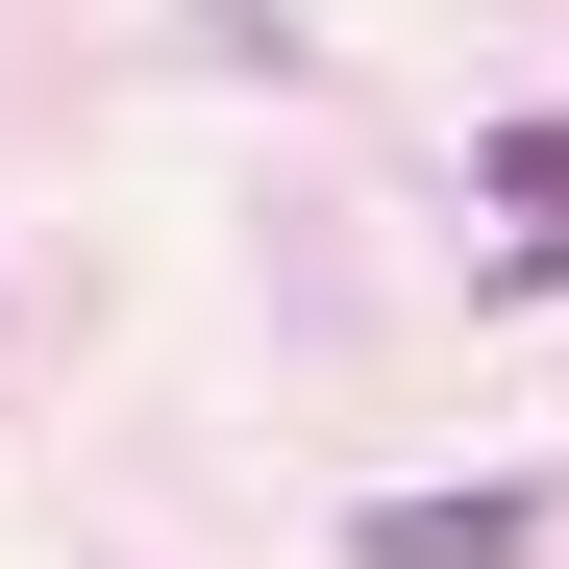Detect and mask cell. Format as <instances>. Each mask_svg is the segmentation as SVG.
<instances>
[{
	"label": "cell",
	"instance_id": "cell-1",
	"mask_svg": "<svg viewBox=\"0 0 569 569\" xmlns=\"http://www.w3.org/2000/svg\"><path fill=\"white\" fill-rule=\"evenodd\" d=\"M545 545V470H470V496H371L347 569H520Z\"/></svg>",
	"mask_w": 569,
	"mask_h": 569
}]
</instances>
